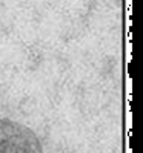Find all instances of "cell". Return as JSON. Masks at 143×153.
I'll list each match as a JSON object with an SVG mask.
<instances>
[{"mask_svg": "<svg viewBox=\"0 0 143 153\" xmlns=\"http://www.w3.org/2000/svg\"><path fill=\"white\" fill-rule=\"evenodd\" d=\"M0 153H42V147L28 127L0 118Z\"/></svg>", "mask_w": 143, "mask_h": 153, "instance_id": "6da1fadb", "label": "cell"}]
</instances>
